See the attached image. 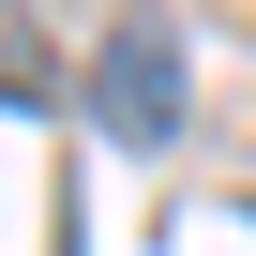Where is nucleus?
Wrapping results in <instances>:
<instances>
[{
  "mask_svg": "<svg viewBox=\"0 0 256 256\" xmlns=\"http://www.w3.org/2000/svg\"><path fill=\"white\" fill-rule=\"evenodd\" d=\"M90 106H106V136L120 151H166L181 136V30H106V76H90Z\"/></svg>",
  "mask_w": 256,
  "mask_h": 256,
  "instance_id": "1",
  "label": "nucleus"
},
{
  "mask_svg": "<svg viewBox=\"0 0 256 256\" xmlns=\"http://www.w3.org/2000/svg\"><path fill=\"white\" fill-rule=\"evenodd\" d=\"M0 106H60V60L30 46V16L0 0Z\"/></svg>",
  "mask_w": 256,
  "mask_h": 256,
  "instance_id": "2",
  "label": "nucleus"
}]
</instances>
